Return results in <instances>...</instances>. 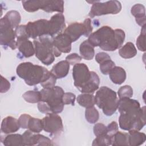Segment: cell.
I'll return each instance as SVG.
<instances>
[{
	"mask_svg": "<svg viewBox=\"0 0 146 146\" xmlns=\"http://www.w3.org/2000/svg\"><path fill=\"white\" fill-rule=\"evenodd\" d=\"M17 75L29 86H35L45 81L50 74L45 67L29 62L20 63L16 70Z\"/></svg>",
	"mask_w": 146,
	"mask_h": 146,
	"instance_id": "obj_4",
	"label": "cell"
},
{
	"mask_svg": "<svg viewBox=\"0 0 146 146\" xmlns=\"http://www.w3.org/2000/svg\"><path fill=\"white\" fill-rule=\"evenodd\" d=\"M17 48L25 58H29L35 54L34 45L28 38L17 39Z\"/></svg>",
	"mask_w": 146,
	"mask_h": 146,
	"instance_id": "obj_17",
	"label": "cell"
},
{
	"mask_svg": "<svg viewBox=\"0 0 146 146\" xmlns=\"http://www.w3.org/2000/svg\"><path fill=\"white\" fill-rule=\"evenodd\" d=\"M16 39L29 38L27 36L26 30V25H19L15 29Z\"/></svg>",
	"mask_w": 146,
	"mask_h": 146,
	"instance_id": "obj_38",
	"label": "cell"
},
{
	"mask_svg": "<svg viewBox=\"0 0 146 146\" xmlns=\"http://www.w3.org/2000/svg\"><path fill=\"white\" fill-rule=\"evenodd\" d=\"M5 146H24L22 135L20 134H10L5 137L2 141Z\"/></svg>",
	"mask_w": 146,
	"mask_h": 146,
	"instance_id": "obj_26",
	"label": "cell"
},
{
	"mask_svg": "<svg viewBox=\"0 0 146 146\" xmlns=\"http://www.w3.org/2000/svg\"><path fill=\"white\" fill-rule=\"evenodd\" d=\"M33 44L35 48V56L44 64L48 66L52 63L55 57L61 55L59 52L53 45L52 38L43 36L34 40Z\"/></svg>",
	"mask_w": 146,
	"mask_h": 146,
	"instance_id": "obj_5",
	"label": "cell"
},
{
	"mask_svg": "<svg viewBox=\"0 0 146 146\" xmlns=\"http://www.w3.org/2000/svg\"><path fill=\"white\" fill-rule=\"evenodd\" d=\"M20 125L18 120L12 116H9L3 119L1 123V130L3 133L9 134L18 131Z\"/></svg>",
	"mask_w": 146,
	"mask_h": 146,
	"instance_id": "obj_18",
	"label": "cell"
},
{
	"mask_svg": "<svg viewBox=\"0 0 146 146\" xmlns=\"http://www.w3.org/2000/svg\"><path fill=\"white\" fill-rule=\"evenodd\" d=\"M75 100V95L72 92H65L62 97V100L64 104H71L74 106Z\"/></svg>",
	"mask_w": 146,
	"mask_h": 146,
	"instance_id": "obj_39",
	"label": "cell"
},
{
	"mask_svg": "<svg viewBox=\"0 0 146 146\" xmlns=\"http://www.w3.org/2000/svg\"><path fill=\"white\" fill-rule=\"evenodd\" d=\"M72 42L65 33H60L52 38L54 46L61 53H68L71 50Z\"/></svg>",
	"mask_w": 146,
	"mask_h": 146,
	"instance_id": "obj_16",
	"label": "cell"
},
{
	"mask_svg": "<svg viewBox=\"0 0 146 146\" xmlns=\"http://www.w3.org/2000/svg\"><path fill=\"white\" fill-rule=\"evenodd\" d=\"M72 76L74 86L83 94H93L99 88L100 79L94 71H90L84 63L74 65Z\"/></svg>",
	"mask_w": 146,
	"mask_h": 146,
	"instance_id": "obj_3",
	"label": "cell"
},
{
	"mask_svg": "<svg viewBox=\"0 0 146 146\" xmlns=\"http://www.w3.org/2000/svg\"><path fill=\"white\" fill-rule=\"evenodd\" d=\"M107 134L112 137L117 131H118V124L116 121H112L107 126Z\"/></svg>",
	"mask_w": 146,
	"mask_h": 146,
	"instance_id": "obj_43",
	"label": "cell"
},
{
	"mask_svg": "<svg viewBox=\"0 0 146 146\" xmlns=\"http://www.w3.org/2000/svg\"><path fill=\"white\" fill-rule=\"evenodd\" d=\"M25 145H52V141L39 133H34L30 130L26 131L22 135Z\"/></svg>",
	"mask_w": 146,
	"mask_h": 146,
	"instance_id": "obj_14",
	"label": "cell"
},
{
	"mask_svg": "<svg viewBox=\"0 0 146 146\" xmlns=\"http://www.w3.org/2000/svg\"><path fill=\"white\" fill-rule=\"evenodd\" d=\"M119 99L116 93L106 86L101 87L95 96L96 105L106 116L112 115L117 110Z\"/></svg>",
	"mask_w": 146,
	"mask_h": 146,
	"instance_id": "obj_6",
	"label": "cell"
},
{
	"mask_svg": "<svg viewBox=\"0 0 146 146\" xmlns=\"http://www.w3.org/2000/svg\"><path fill=\"white\" fill-rule=\"evenodd\" d=\"M43 129L56 137L63 131V125L61 117L57 113H50L42 119Z\"/></svg>",
	"mask_w": 146,
	"mask_h": 146,
	"instance_id": "obj_11",
	"label": "cell"
},
{
	"mask_svg": "<svg viewBox=\"0 0 146 146\" xmlns=\"http://www.w3.org/2000/svg\"><path fill=\"white\" fill-rule=\"evenodd\" d=\"M15 31L4 16L0 20V43L12 50L17 48Z\"/></svg>",
	"mask_w": 146,
	"mask_h": 146,
	"instance_id": "obj_10",
	"label": "cell"
},
{
	"mask_svg": "<svg viewBox=\"0 0 146 146\" xmlns=\"http://www.w3.org/2000/svg\"><path fill=\"white\" fill-rule=\"evenodd\" d=\"M117 110L120 113L119 124L121 129L140 131L145 125V107L141 108L136 100L128 98L119 99Z\"/></svg>",
	"mask_w": 146,
	"mask_h": 146,
	"instance_id": "obj_1",
	"label": "cell"
},
{
	"mask_svg": "<svg viewBox=\"0 0 146 146\" xmlns=\"http://www.w3.org/2000/svg\"><path fill=\"white\" fill-rule=\"evenodd\" d=\"M27 129L34 133H39L43 129L42 120L31 116L29 120Z\"/></svg>",
	"mask_w": 146,
	"mask_h": 146,
	"instance_id": "obj_30",
	"label": "cell"
},
{
	"mask_svg": "<svg viewBox=\"0 0 146 146\" xmlns=\"http://www.w3.org/2000/svg\"><path fill=\"white\" fill-rule=\"evenodd\" d=\"M79 52L82 58L87 60H91L95 55L94 47L90 43L88 40H86L80 44Z\"/></svg>",
	"mask_w": 146,
	"mask_h": 146,
	"instance_id": "obj_23",
	"label": "cell"
},
{
	"mask_svg": "<svg viewBox=\"0 0 146 146\" xmlns=\"http://www.w3.org/2000/svg\"><path fill=\"white\" fill-rule=\"evenodd\" d=\"M110 59H111V57L110 56V55L104 52H98L95 56V60L99 64L104 62L107 60Z\"/></svg>",
	"mask_w": 146,
	"mask_h": 146,
	"instance_id": "obj_44",
	"label": "cell"
},
{
	"mask_svg": "<svg viewBox=\"0 0 146 146\" xmlns=\"http://www.w3.org/2000/svg\"><path fill=\"white\" fill-rule=\"evenodd\" d=\"M94 133L96 136L103 135L107 133V127L102 123H98L95 124L94 126Z\"/></svg>",
	"mask_w": 146,
	"mask_h": 146,
	"instance_id": "obj_37",
	"label": "cell"
},
{
	"mask_svg": "<svg viewBox=\"0 0 146 146\" xmlns=\"http://www.w3.org/2000/svg\"><path fill=\"white\" fill-rule=\"evenodd\" d=\"M5 17L8 20L13 29H15L19 26L21 22V17L19 13L15 10H10L8 11Z\"/></svg>",
	"mask_w": 146,
	"mask_h": 146,
	"instance_id": "obj_28",
	"label": "cell"
},
{
	"mask_svg": "<svg viewBox=\"0 0 146 146\" xmlns=\"http://www.w3.org/2000/svg\"><path fill=\"white\" fill-rule=\"evenodd\" d=\"M78 103L82 107L88 108L94 106L95 96L92 94H82L78 96L76 98Z\"/></svg>",
	"mask_w": 146,
	"mask_h": 146,
	"instance_id": "obj_27",
	"label": "cell"
},
{
	"mask_svg": "<svg viewBox=\"0 0 146 146\" xmlns=\"http://www.w3.org/2000/svg\"><path fill=\"white\" fill-rule=\"evenodd\" d=\"M22 3L24 9L30 13L41 9L47 13L64 11V1L62 0H30L23 1Z\"/></svg>",
	"mask_w": 146,
	"mask_h": 146,
	"instance_id": "obj_8",
	"label": "cell"
},
{
	"mask_svg": "<svg viewBox=\"0 0 146 146\" xmlns=\"http://www.w3.org/2000/svg\"><path fill=\"white\" fill-rule=\"evenodd\" d=\"M10 88V82L5 78L2 75H1V87L0 92L1 93L6 92Z\"/></svg>",
	"mask_w": 146,
	"mask_h": 146,
	"instance_id": "obj_42",
	"label": "cell"
},
{
	"mask_svg": "<svg viewBox=\"0 0 146 146\" xmlns=\"http://www.w3.org/2000/svg\"><path fill=\"white\" fill-rule=\"evenodd\" d=\"M99 64L100 70L104 75L109 74L111 71L116 66L115 63L111 59L107 60Z\"/></svg>",
	"mask_w": 146,
	"mask_h": 146,
	"instance_id": "obj_34",
	"label": "cell"
},
{
	"mask_svg": "<svg viewBox=\"0 0 146 146\" xmlns=\"http://www.w3.org/2000/svg\"><path fill=\"white\" fill-rule=\"evenodd\" d=\"M70 70V64L66 60H61L55 64L51 70L57 79H62L67 76Z\"/></svg>",
	"mask_w": 146,
	"mask_h": 146,
	"instance_id": "obj_20",
	"label": "cell"
},
{
	"mask_svg": "<svg viewBox=\"0 0 146 146\" xmlns=\"http://www.w3.org/2000/svg\"><path fill=\"white\" fill-rule=\"evenodd\" d=\"M111 145L113 146L129 145L128 133L117 131L111 137Z\"/></svg>",
	"mask_w": 146,
	"mask_h": 146,
	"instance_id": "obj_25",
	"label": "cell"
},
{
	"mask_svg": "<svg viewBox=\"0 0 146 146\" xmlns=\"http://www.w3.org/2000/svg\"><path fill=\"white\" fill-rule=\"evenodd\" d=\"M30 117L31 116L28 114L24 113L21 115L18 119L20 127L23 129H27L28 123Z\"/></svg>",
	"mask_w": 146,
	"mask_h": 146,
	"instance_id": "obj_41",
	"label": "cell"
},
{
	"mask_svg": "<svg viewBox=\"0 0 146 146\" xmlns=\"http://www.w3.org/2000/svg\"><path fill=\"white\" fill-rule=\"evenodd\" d=\"M92 3L88 15L91 18L107 14H116L121 10V4L118 1H110L105 2L100 1L88 2Z\"/></svg>",
	"mask_w": 146,
	"mask_h": 146,
	"instance_id": "obj_9",
	"label": "cell"
},
{
	"mask_svg": "<svg viewBox=\"0 0 146 146\" xmlns=\"http://www.w3.org/2000/svg\"><path fill=\"white\" fill-rule=\"evenodd\" d=\"M28 37L36 39L43 36H48V20L42 19L34 22H29L26 25Z\"/></svg>",
	"mask_w": 146,
	"mask_h": 146,
	"instance_id": "obj_13",
	"label": "cell"
},
{
	"mask_svg": "<svg viewBox=\"0 0 146 146\" xmlns=\"http://www.w3.org/2000/svg\"><path fill=\"white\" fill-rule=\"evenodd\" d=\"M120 56L124 59H129L133 58L137 54V50L132 42L126 43L119 50Z\"/></svg>",
	"mask_w": 146,
	"mask_h": 146,
	"instance_id": "obj_24",
	"label": "cell"
},
{
	"mask_svg": "<svg viewBox=\"0 0 146 146\" xmlns=\"http://www.w3.org/2000/svg\"><path fill=\"white\" fill-rule=\"evenodd\" d=\"M40 101L47 105L51 113H59L62 112L64 105L62 97L64 92L60 87L43 88L40 91Z\"/></svg>",
	"mask_w": 146,
	"mask_h": 146,
	"instance_id": "obj_7",
	"label": "cell"
},
{
	"mask_svg": "<svg viewBox=\"0 0 146 146\" xmlns=\"http://www.w3.org/2000/svg\"><path fill=\"white\" fill-rule=\"evenodd\" d=\"M22 97L25 100L30 103H36L40 101V93L38 91H28L25 92Z\"/></svg>",
	"mask_w": 146,
	"mask_h": 146,
	"instance_id": "obj_31",
	"label": "cell"
},
{
	"mask_svg": "<svg viewBox=\"0 0 146 146\" xmlns=\"http://www.w3.org/2000/svg\"><path fill=\"white\" fill-rule=\"evenodd\" d=\"M66 27L65 18L62 13H58L52 15L48 20V36L52 38L55 35L61 33Z\"/></svg>",
	"mask_w": 146,
	"mask_h": 146,
	"instance_id": "obj_15",
	"label": "cell"
},
{
	"mask_svg": "<svg viewBox=\"0 0 146 146\" xmlns=\"http://www.w3.org/2000/svg\"><path fill=\"white\" fill-rule=\"evenodd\" d=\"M109 76L113 83L121 84L126 79V72L122 67L115 66L109 73Z\"/></svg>",
	"mask_w": 146,
	"mask_h": 146,
	"instance_id": "obj_21",
	"label": "cell"
},
{
	"mask_svg": "<svg viewBox=\"0 0 146 146\" xmlns=\"http://www.w3.org/2000/svg\"><path fill=\"white\" fill-rule=\"evenodd\" d=\"M145 25L141 29V33L136 39V46L137 48L141 51H145Z\"/></svg>",
	"mask_w": 146,
	"mask_h": 146,
	"instance_id": "obj_33",
	"label": "cell"
},
{
	"mask_svg": "<svg viewBox=\"0 0 146 146\" xmlns=\"http://www.w3.org/2000/svg\"><path fill=\"white\" fill-rule=\"evenodd\" d=\"M131 14L135 17L136 23L141 27L145 25V9L143 5L137 3L134 5L131 10Z\"/></svg>",
	"mask_w": 146,
	"mask_h": 146,
	"instance_id": "obj_19",
	"label": "cell"
},
{
	"mask_svg": "<svg viewBox=\"0 0 146 146\" xmlns=\"http://www.w3.org/2000/svg\"><path fill=\"white\" fill-rule=\"evenodd\" d=\"M111 137L107 133L96 136L94 140L92 145L93 146H105L111 145Z\"/></svg>",
	"mask_w": 146,
	"mask_h": 146,
	"instance_id": "obj_32",
	"label": "cell"
},
{
	"mask_svg": "<svg viewBox=\"0 0 146 146\" xmlns=\"http://www.w3.org/2000/svg\"><path fill=\"white\" fill-rule=\"evenodd\" d=\"M125 39V33L121 29L113 30L104 26L91 33L88 41L94 47L99 46L103 50L113 51L121 47Z\"/></svg>",
	"mask_w": 146,
	"mask_h": 146,
	"instance_id": "obj_2",
	"label": "cell"
},
{
	"mask_svg": "<svg viewBox=\"0 0 146 146\" xmlns=\"http://www.w3.org/2000/svg\"><path fill=\"white\" fill-rule=\"evenodd\" d=\"M119 99L128 98H131L133 95L132 88L128 85H125L121 87L117 91Z\"/></svg>",
	"mask_w": 146,
	"mask_h": 146,
	"instance_id": "obj_35",
	"label": "cell"
},
{
	"mask_svg": "<svg viewBox=\"0 0 146 146\" xmlns=\"http://www.w3.org/2000/svg\"><path fill=\"white\" fill-rule=\"evenodd\" d=\"M82 60V57L76 53H72L66 57V60L68 62L70 65H75L79 63Z\"/></svg>",
	"mask_w": 146,
	"mask_h": 146,
	"instance_id": "obj_40",
	"label": "cell"
},
{
	"mask_svg": "<svg viewBox=\"0 0 146 146\" xmlns=\"http://www.w3.org/2000/svg\"><path fill=\"white\" fill-rule=\"evenodd\" d=\"M85 117L86 120L91 123H96L99 118V114L98 111L94 106L86 108L85 111Z\"/></svg>",
	"mask_w": 146,
	"mask_h": 146,
	"instance_id": "obj_29",
	"label": "cell"
},
{
	"mask_svg": "<svg viewBox=\"0 0 146 146\" xmlns=\"http://www.w3.org/2000/svg\"><path fill=\"white\" fill-rule=\"evenodd\" d=\"M146 140V135L139 131L131 130L128 133V143L130 146H139L143 144Z\"/></svg>",
	"mask_w": 146,
	"mask_h": 146,
	"instance_id": "obj_22",
	"label": "cell"
},
{
	"mask_svg": "<svg viewBox=\"0 0 146 146\" xmlns=\"http://www.w3.org/2000/svg\"><path fill=\"white\" fill-rule=\"evenodd\" d=\"M56 79L57 78L56 76L51 72L47 78L45 80V81L41 83L40 85L43 88H52L55 86Z\"/></svg>",
	"mask_w": 146,
	"mask_h": 146,
	"instance_id": "obj_36",
	"label": "cell"
},
{
	"mask_svg": "<svg viewBox=\"0 0 146 146\" xmlns=\"http://www.w3.org/2000/svg\"><path fill=\"white\" fill-rule=\"evenodd\" d=\"M91 31V23L87 21H84L83 23L74 22L70 24L64 30V33L69 36L72 42H74L82 35L89 36Z\"/></svg>",
	"mask_w": 146,
	"mask_h": 146,
	"instance_id": "obj_12",
	"label": "cell"
}]
</instances>
